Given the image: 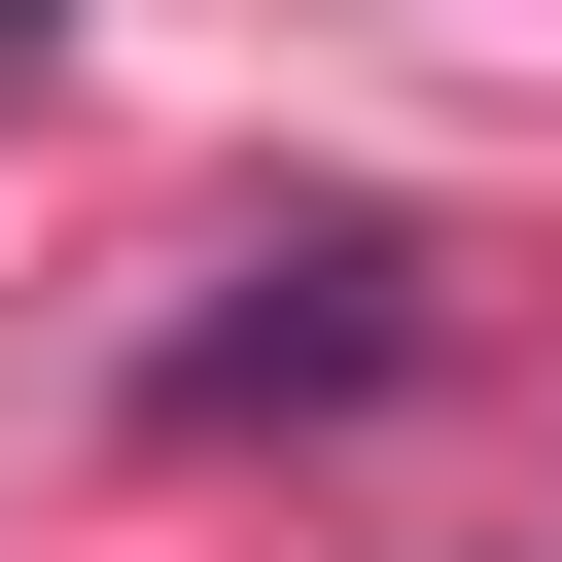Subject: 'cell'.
Masks as SVG:
<instances>
[{"label": "cell", "instance_id": "1", "mask_svg": "<svg viewBox=\"0 0 562 562\" xmlns=\"http://www.w3.org/2000/svg\"><path fill=\"white\" fill-rule=\"evenodd\" d=\"M351 386H422V246H386V211H281V246H211V316H176V422H351Z\"/></svg>", "mask_w": 562, "mask_h": 562}, {"label": "cell", "instance_id": "2", "mask_svg": "<svg viewBox=\"0 0 562 562\" xmlns=\"http://www.w3.org/2000/svg\"><path fill=\"white\" fill-rule=\"evenodd\" d=\"M0 35H35V0H0Z\"/></svg>", "mask_w": 562, "mask_h": 562}]
</instances>
